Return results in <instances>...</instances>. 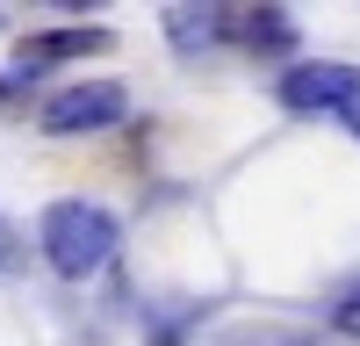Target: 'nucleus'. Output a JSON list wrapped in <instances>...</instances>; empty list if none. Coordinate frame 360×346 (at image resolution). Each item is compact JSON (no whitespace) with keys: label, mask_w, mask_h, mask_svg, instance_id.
I'll return each instance as SVG.
<instances>
[{"label":"nucleus","mask_w":360,"mask_h":346,"mask_svg":"<svg viewBox=\"0 0 360 346\" xmlns=\"http://www.w3.org/2000/svg\"><path fill=\"white\" fill-rule=\"evenodd\" d=\"M115 245H123L115 210H101V202H86V195H65V202H51L37 217V252H44V267L65 274V281L101 274L115 260Z\"/></svg>","instance_id":"nucleus-1"},{"label":"nucleus","mask_w":360,"mask_h":346,"mask_svg":"<svg viewBox=\"0 0 360 346\" xmlns=\"http://www.w3.org/2000/svg\"><path fill=\"white\" fill-rule=\"evenodd\" d=\"M274 101L288 115H353L360 108V65L346 58H303L274 79Z\"/></svg>","instance_id":"nucleus-2"},{"label":"nucleus","mask_w":360,"mask_h":346,"mask_svg":"<svg viewBox=\"0 0 360 346\" xmlns=\"http://www.w3.org/2000/svg\"><path fill=\"white\" fill-rule=\"evenodd\" d=\"M123 115H130V94L115 79H72V86H58V94H44L37 130L44 137H86V130H115Z\"/></svg>","instance_id":"nucleus-3"},{"label":"nucleus","mask_w":360,"mask_h":346,"mask_svg":"<svg viewBox=\"0 0 360 346\" xmlns=\"http://www.w3.org/2000/svg\"><path fill=\"white\" fill-rule=\"evenodd\" d=\"M166 44L180 58H202V51L231 44V8H166Z\"/></svg>","instance_id":"nucleus-4"},{"label":"nucleus","mask_w":360,"mask_h":346,"mask_svg":"<svg viewBox=\"0 0 360 346\" xmlns=\"http://www.w3.org/2000/svg\"><path fill=\"white\" fill-rule=\"evenodd\" d=\"M209 346H324L310 325H281V317H238V325H224Z\"/></svg>","instance_id":"nucleus-5"},{"label":"nucleus","mask_w":360,"mask_h":346,"mask_svg":"<svg viewBox=\"0 0 360 346\" xmlns=\"http://www.w3.org/2000/svg\"><path fill=\"white\" fill-rule=\"evenodd\" d=\"M101 44H108V29H51V37H22V72L51 65V58H86Z\"/></svg>","instance_id":"nucleus-6"},{"label":"nucleus","mask_w":360,"mask_h":346,"mask_svg":"<svg viewBox=\"0 0 360 346\" xmlns=\"http://www.w3.org/2000/svg\"><path fill=\"white\" fill-rule=\"evenodd\" d=\"M231 37L238 44H252V51H288V15L281 8H231Z\"/></svg>","instance_id":"nucleus-7"},{"label":"nucleus","mask_w":360,"mask_h":346,"mask_svg":"<svg viewBox=\"0 0 360 346\" xmlns=\"http://www.w3.org/2000/svg\"><path fill=\"white\" fill-rule=\"evenodd\" d=\"M15 267H22V231L0 217V274H15Z\"/></svg>","instance_id":"nucleus-8"},{"label":"nucleus","mask_w":360,"mask_h":346,"mask_svg":"<svg viewBox=\"0 0 360 346\" xmlns=\"http://www.w3.org/2000/svg\"><path fill=\"white\" fill-rule=\"evenodd\" d=\"M332 325H339V332H353V339H360V296H346V303H339V310H332Z\"/></svg>","instance_id":"nucleus-9"},{"label":"nucleus","mask_w":360,"mask_h":346,"mask_svg":"<svg viewBox=\"0 0 360 346\" xmlns=\"http://www.w3.org/2000/svg\"><path fill=\"white\" fill-rule=\"evenodd\" d=\"M346 123H353V137H360V108H353V115H346Z\"/></svg>","instance_id":"nucleus-10"}]
</instances>
